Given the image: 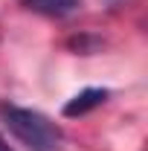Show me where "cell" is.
<instances>
[{"label":"cell","instance_id":"cell-1","mask_svg":"<svg viewBox=\"0 0 148 151\" xmlns=\"http://www.w3.org/2000/svg\"><path fill=\"white\" fill-rule=\"evenodd\" d=\"M0 122L29 151H55L61 145V128H58L50 116L32 111V108H20V105H12V102H0Z\"/></svg>","mask_w":148,"mask_h":151},{"label":"cell","instance_id":"cell-2","mask_svg":"<svg viewBox=\"0 0 148 151\" xmlns=\"http://www.w3.org/2000/svg\"><path fill=\"white\" fill-rule=\"evenodd\" d=\"M105 99H108V90H102V87H87V90H81L78 96H73V99L64 105V116H81V113L99 108Z\"/></svg>","mask_w":148,"mask_h":151},{"label":"cell","instance_id":"cell-3","mask_svg":"<svg viewBox=\"0 0 148 151\" xmlns=\"http://www.w3.org/2000/svg\"><path fill=\"white\" fill-rule=\"evenodd\" d=\"M26 9L32 12H41V15H50V18H61V15H70L78 0H23Z\"/></svg>","mask_w":148,"mask_h":151},{"label":"cell","instance_id":"cell-4","mask_svg":"<svg viewBox=\"0 0 148 151\" xmlns=\"http://www.w3.org/2000/svg\"><path fill=\"white\" fill-rule=\"evenodd\" d=\"M0 151H12L9 145H6V139H3V137H0Z\"/></svg>","mask_w":148,"mask_h":151}]
</instances>
